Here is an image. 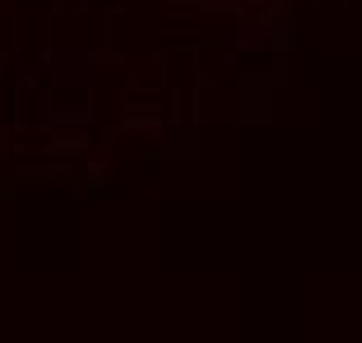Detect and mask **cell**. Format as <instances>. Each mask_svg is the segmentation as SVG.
I'll list each match as a JSON object with an SVG mask.
<instances>
[{
  "label": "cell",
  "instance_id": "cell-1",
  "mask_svg": "<svg viewBox=\"0 0 362 343\" xmlns=\"http://www.w3.org/2000/svg\"><path fill=\"white\" fill-rule=\"evenodd\" d=\"M84 149H88V135H84V130H70V135L61 130V135L47 144V153H84Z\"/></svg>",
  "mask_w": 362,
  "mask_h": 343
}]
</instances>
